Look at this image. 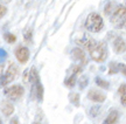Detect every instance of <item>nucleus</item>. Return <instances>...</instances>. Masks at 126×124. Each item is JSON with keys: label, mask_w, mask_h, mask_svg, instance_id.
Returning a JSON list of instances; mask_svg holds the SVG:
<instances>
[{"label": "nucleus", "mask_w": 126, "mask_h": 124, "mask_svg": "<svg viewBox=\"0 0 126 124\" xmlns=\"http://www.w3.org/2000/svg\"><path fill=\"white\" fill-rule=\"evenodd\" d=\"M90 57L97 63H103L108 59V46L103 41L97 42V45L94 47V49L89 52Z\"/></svg>", "instance_id": "4"}, {"label": "nucleus", "mask_w": 126, "mask_h": 124, "mask_svg": "<svg viewBox=\"0 0 126 124\" xmlns=\"http://www.w3.org/2000/svg\"><path fill=\"white\" fill-rule=\"evenodd\" d=\"M15 57H16V60L20 63L25 64V63H27L29 57H31V52H29V49H28L27 47L20 46L15 49Z\"/></svg>", "instance_id": "8"}, {"label": "nucleus", "mask_w": 126, "mask_h": 124, "mask_svg": "<svg viewBox=\"0 0 126 124\" xmlns=\"http://www.w3.org/2000/svg\"><path fill=\"white\" fill-rule=\"evenodd\" d=\"M71 57L74 61H76L78 64L81 66H84L86 64V55L84 51L82 49L81 47H76L71 51Z\"/></svg>", "instance_id": "9"}, {"label": "nucleus", "mask_w": 126, "mask_h": 124, "mask_svg": "<svg viewBox=\"0 0 126 124\" xmlns=\"http://www.w3.org/2000/svg\"><path fill=\"white\" fill-rule=\"evenodd\" d=\"M125 6H126V2H125Z\"/></svg>", "instance_id": "32"}, {"label": "nucleus", "mask_w": 126, "mask_h": 124, "mask_svg": "<svg viewBox=\"0 0 126 124\" xmlns=\"http://www.w3.org/2000/svg\"><path fill=\"white\" fill-rule=\"evenodd\" d=\"M4 39L6 42H8V43H14V42L16 41V36L12 34V33H6L4 34Z\"/></svg>", "instance_id": "20"}, {"label": "nucleus", "mask_w": 126, "mask_h": 124, "mask_svg": "<svg viewBox=\"0 0 126 124\" xmlns=\"http://www.w3.org/2000/svg\"><path fill=\"white\" fill-rule=\"evenodd\" d=\"M86 86H88V77L83 75V76L79 78V89H84Z\"/></svg>", "instance_id": "23"}, {"label": "nucleus", "mask_w": 126, "mask_h": 124, "mask_svg": "<svg viewBox=\"0 0 126 124\" xmlns=\"http://www.w3.org/2000/svg\"><path fill=\"white\" fill-rule=\"evenodd\" d=\"M69 100H70V102H71L74 106H79V95L77 92H71L69 95Z\"/></svg>", "instance_id": "19"}, {"label": "nucleus", "mask_w": 126, "mask_h": 124, "mask_svg": "<svg viewBox=\"0 0 126 124\" xmlns=\"http://www.w3.org/2000/svg\"><path fill=\"white\" fill-rule=\"evenodd\" d=\"M25 94V89L20 84H13L6 87L4 90V95L11 101H19Z\"/></svg>", "instance_id": "6"}, {"label": "nucleus", "mask_w": 126, "mask_h": 124, "mask_svg": "<svg viewBox=\"0 0 126 124\" xmlns=\"http://www.w3.org/2000/svg\"><path fill=\"white\" fill-rule=\"evenodd\" d=\"M119 120V112L117 110H111L110 114L106 116V118L104 120L103 124H116Z\"/></svg>", "instance_id": "13"}, {"label": "nucleus", "mask_w": 126, "mask_h": 124, "mask_svg": "<svg viewBox=\"0 0 126 124\" xmlns=\"http://www.w3.org/2000/svg\"><path fill=\"white\" fill-rule=\"evenodd\" d=\"M110 20L113 27L117 29H122L126 27V6L125 5H117L113 13L110 15Z\"/></svg>", "instance_id": "3"}, {"label": "nucleus", "mask_w": 126, "mask_h": 124, "mask_svg": "<svg viewBox=\"0 0 126 124\" xmlns=\"http://www.w3.org/2000/svg\"><path fill=\"white\" fill-rule=\"evenodd\" d=\"M23 40L27 45H32L33 43V29L28 28L23 32Z\"/></svg>", "instance_id": "16"}, {"label": "nucleus", "mask_w": 126, "mask_h": 124, "mask_svg": "<svg viewBox=\"0 0 126 124\" xmlns=\"http://www.w3.org/2000/svg\"><path fill=\"white\" fill-rule=\"evenodd\" d=\"M116 73H118L117 63H116V62H111V63H110V67H109V74H110V75H113V74H116Z\"/></svg>", "instance_id": "22"}, {"label": "nucleus", "mask_w": 126, "mask_h": 124, "mask_svg": "<svg viewBox=\"0 0 126 124\" xmlns=\"http://www.w3.org/2000/svg\"><path fill=\"white\" fill-rule=\"evenodd\" d=\"M76 45L77 46H79L81 48L86 49L88 52H91L92 49H94V47L97 45V41H96L94 39H92L90 35L83 34L81 37L76 39Z\"/></svg>", "instance_id": "7"}, {"label": "nucleus", "mask_w": 126, "mask_h": 124, "mask_svg": "<svg viewBox=\"0 0 126 124\" xmlns=\"http://www.w3.org/2000/svg\"><path fill=\"white\" fill-rule=\"evenodd\" d=\"M94 82H96V84H97L99 88H102V89H109V88H110V83H109L106 80L99 77V76L94 78Z\"/></svg>", "instance_id": "18"}, {"label": "nucleus", "mask_w": 126, "mask_h": 124, "mask_svg": "<svg viewBox=\"0 0 126 124\" xmlns=\"http://www.w3.org/2000/svg\"><path fill=\"white\" fill-rule=\"evenodd\" d=\"M116 7H117V4H116V2H113V1L108 2V4L105 5V7H104V13H105V15H111Z\"/></svg>", "instance_id": "17"}, {"label": "nucleus", "mask_w": 126, "mask_h": 124, "mask_svg": "<svg viewBox=\"0 0 126 124\" xmlns=\"http://www.w3.org/2000/svg\"><path fill=\"white\" fill-rule=\"evenodd\" d=\"M0 111L5 116H11L14 112V106L9 101H2L0 104Z\"/></svg>", "instance_id": "12"}, {"label": "nucleus", "mask_w": 126, "mask_h": 124, "mask_svg": "<svg viewBox=\"0 0 126 124\" xmlns=\"http://www.w3.org/2000/svg\"><path fill=\"white\" fill-rule=\"evenodd\" d=\"M19 75V68L15 63H9V66L7 67V69L4 71V74H1L0 76V87L4 88L7 87V84L11 82H13L15 78L18 77Z\"/></svg>", "instance_id": "5"}, {"label": "nucleus", "mask_w": 126, "mask_h": 124, "mask_svg": "<svg viewBox=\"0 0 126 124\" xmlns=\"http://www.w3.org/2000/svg\"><path fill=\"white\" fill-rule=\"evenodd\" d=\"M7 57V52L5 51L4 48H0V60L4 61Z\"/></svg>", "instance_id": "26"}, {"label": "nucleus", "mask_w": 126, "mask_h": 124, "mask_svg": "<svg viewBox=\"0 0 126 124\" xmlns=\"http://www.w3.org/2000/svg\"><path fill=\"white\" fill-rule=\"evenodd\" d=\"M84 28L90 33H99L104 28V20L100 14L92 12L86 17L84 21Z\"/></svg>", "instance_id": "2"}, {"label": "nucleus", "mask_w": 126, "mask_h": 124, "mask_svg": "<svg viewBox=\"0 0 126 124\" xmlns=\"http://www.w3.org/2000/svg\"><path fill=\"white\" fill-rule=\"evenodd\" d=\"M12 124H19L18 118H13V120H12Z\"/></svg>", "instance_id": "28"}, {"label": "nucleus", "mask_w": 126, "mask_h": 124, "mask_svg": "<svg viewBox=\"0 0 126 124\" xmlns=\"http://www.w3.org/2000/svg\"><path fill=\"white\" fill-rule=\"evenodd\" d=\"M0 124H2V122H1V120H0Z\"/></svg>", "instance_id": "30"}, {"label": "nucleus", "mask_w": 126, "mask_h": 124, "mask_svg": "<svg viewBox=\"0 0 126 124\" xmlns=\"http://www.w3.org/2000/svg\"><path fill=\"white\" fill-rule=\"evenodd\" d=\"M88 98L91 100L94 103H103L105 100H106V95L104 92L99 91V90H96V89H91L88 92Z\"/></svg>", "instance_id": "10"}, {"label": "nucleus", "mask_w": 126, "mask_h": 124, "mask_svg": "<svg viewBox=\"0 0 126 124\" xmlns=\"http://www.w3.org/2000/svg\"><path fill=\"white\" fill-rule=\"evenodd\" d=\"M34 124H41V123H34Z\"/></svg>", "instance_id": "31"}, {"label": "nucleus", "mask_w": 126, "mask_h": 124, "mask_svg": "<svg viewBox=\"0 0 126 124\" xmlns=\"http://www.w3.org/2000/svg\"><path fill=\"white\" fill-rule=\"evenodd\" d=\"M117 70L120 71L126 77V64L125 63H117Z\"/></svg>", "instance_id": "24"}, {"label": "nucleus", "mask_w": 126, "mask_h": 124, "mask_svg": "<svg viewBox=\"0 0 126 124\" xmlns=\"http://www.w3.org/2000/svg\"><path fill=\"white\" fill-rule=\"evenodd\" d=\"M1 2H4V4H8V2H11L12 0H0Z\"/></svg>", "instance_id": "29"}, {"label": "nucleus", "mask_w": 126, "mask_h": 124, "mask_svg": "<svg viewBox=\"0 0 126 124\" xmlns=\"http://www.w3.org/2000/svg\"><path fill=\"white\" fill-rule=\"evenodd\" d=\"M125 28H126V27H125Z\"/></svg>", "instance_id": "33"}, {"label": "nucleus", "mask_w": 126, "mask_h": 124, "mask_svg": "<svg viewBox=\"0 0 126 124\" xmlns=\"http://www.w3.org/2000/svg\"><path fill=\"white\" fill-rule=\"evenodd\" d=\"M23 81L25 82H29V71H25L23 73Z\"/></svg>", "instance_id": "27"}, {"label": "nucleus", "mask_w": 126, "mask_h": 124, "mask_svg": "<svg viewBox=\"0 0 126 124\" xmlns=\"http://www.w3.org/2000/svg\"><path fill=\"white\" fill-rule=\"evenodd\" d=\"M29 83L32 86V97L36 98L39 102L43 101V94H45V89L41 83L40 76L37 73V69L33 67L29 71Z\"/></svg>", "instance_id": "1"}, {"label": "nucleus", "mask_w": 126, "mask_h": 124, "mask_svg": "<svg viewBox=\"0 0 126 124\" xmlns=\"http://www.w3.org/2000/svg\"><path fill=\"white\" fill-rule=\"evenodd\" d=\"M118 94L120 96V103L123 106H126V83H123L118 88Z\"/></svg>", "instance_id": "15"}, {"label": "nucleus", "mask_w": 126, "mask_h": 124, "mask_svg": "<svg viewBox=\"0 0 126 124\" xmlns=\"http://www.w3.org/2000/svg\"><path fill=\"white\" fill-rule=\"evenodd\" d=\"M112 48L117 54H123L126 52V42L122 36H116L112 42Z\"/></svg>", "instance_id": "11"}, {"label": "nucleus", "mask_w": 126, "mask_h": 124, "mask_svg": "<svg viewBox=\"0 0 126 124\" xmlns=\"http://www.w3.org/2000/svg\"><path fill=\"white\" fill-rule=\"evenodd\" d=\"M77 75H78V73H76V71H71V74L65 78V81H64V86H65L67 88H74L75 87Z\"/></svg>", "instance_id": "14"}, {"label": "nucleus", "mask_w": 126, "mask_h": 124, "mask_svg": "<svg viewBox=\"0 0 126 124\" xmlns=\"http://www.w3.org/2000/svg\"><path fill=\"white\" fill-rule=\"evenodd\" d=\"M99 112H100V106H92V108L90 109L91 117H96V116H98Z\"/></svg>", "instance_id": "21"}, {"label": "nucleus", "mask_w": 126, "mask_h": 124, "mask_svg": "<svg viewBox=\"0 0 126 124\" xmlns=\"http://www.w3.org/2000/svg\"><path fill=\"white\" fill-rule=\"evenodd\" d=\"M6 13H7V8H6V6H4V5L0 4V19H2L6 15Z\"/></svg>", "instance_id": "25"}]
</instances>
